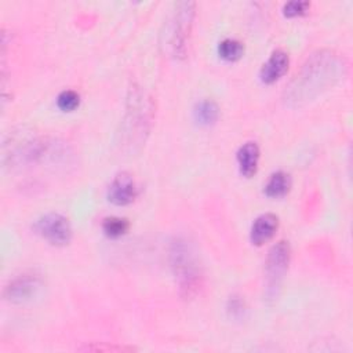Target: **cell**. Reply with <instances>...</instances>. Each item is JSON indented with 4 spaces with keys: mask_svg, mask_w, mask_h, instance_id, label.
<instances>
[{
    "mask_svg": "<svg viewBox=\"0 0 353 353\" xmlns=\"http://www.w3.org/2000/svg\"><path fill=\"white\" fill-rule=\"evenodd\" d=\"M153 119V105L150 98L139 87L130 90L127 99V112L123 123V135L125 143L137 146L145 142Z\"/></svg>",
    "mask_w": 353,
    "mask_h": 353,
    "instance_id": "cell-1",
    "label": "cell"
},
{
    "mask_svg": "<svg viewBox=\"0 0 353 353\" xmlns=\"http://www.w3.org/2000/svg\"><path fill=\"white\" fill-rule=\"evenodd\" d=\"M194 17V3L181 1L175 4V10L165 26L164 46L168 54L176 59L185 58L188 54V43L190 37Z\"/></svg>",
    "mask_w": 353,
    "mask_h": 353,
    "instance_id": "cell-2",
    "label": "cell"
},
{
    "mask_svg": "<svg viewBox=\"0 0 353 353\" xmlns=\"http://www.w3.org/2000/svg\"><path fill=\"white\" fill-rule=\"evenodd\" d=\"M171 266L185 295H192L200 285V272L190 247L183 240H175L170 250Z\"/></svg>",
    "mask_w": 353,
    "mask_h": 353,
    "instance_id": "cell-3",
    "label": "cell"
},
{
    "mask_svg": "<svg viewBox=\"0 0 353 353\" xmlns=\"http://www.w3.org/2000/svg\"><path fill=\"white\" fill-rule=\"evenodd\" d=\"M291 256L288 241H279L274 244L266 259V281H265V299L273 302L279 296L281 281L287 272Z\"/></svg>",
    "mask_w": 353,
    "mask_h": 353,
    "instance_id": "cell-4",
    "label": "cell"
},
{
    "mask_svg": "<svg viewBox=\"0 0 353 353\" xmlns=\"http://www.w3.org/2000/svg\"><path fill=\"white\" fill-rule=\"evenodd\" d=\"M34 230L50 244L62 247L72 240V226L66 216L58 212H48L34 223Z\"/></svg>",
    "mask_w": 353,
    "mask_h": 353,
    "instance_id": "cell-5",
    "label": "cell"
},
{
    "mask_svg": "<svg viewBox=\"0 0 353 353\" xmlns=\"http://www.w3.org/2000/svg\"><path fill=\"white\" fill-rule=\"evenodd\" d=\"M138 196V188L131 174L120 172L117 174L108 189V199L116 205H127L135 200Z\"/></svg>",
    "mask_w": 353,
    "mask_h": 353,
    "instance_id": "cell-6",
    "label": "cell"
},
{
    "mask_svg": "<svg viewBox=\"0 0 353 353\" xmlns=\"http://www.w3.org/2000/svg\"><path fill=\"white\" fill-rule=\"evenodd\" d=\"M40 287V277L34 273H23L10 281L4 295L10 302H23L36 294Z\"/></svg>",
    "mask_w": 353,
    "mask_h": 353,
    "instance_id": "cell-7",
    "label": "cell"
},
{
    "mask_svg": "<svg viewBox=\"0 0 353 353\" xmlns=\"http://www.w3.org/2000/svg\"><path fill=\"white\" fill-rule=\"evenodd\" d=\"M321 58H323V54L320 57H316V63H314V69L312 68V65H307L305 68V70L307 73H310V77H307L306 74H301L299 77V87L298 91H303V90H309V97H310V92L314 91V92H319V90H321L324 87V84L330 83V74L332 76V73H330L328 70V66H331L334 62H331L327 68L324 66H320V62H321Z\"/></svg>",
    "mask_w": 353,
    "mask_h": 353,
    "instance_id": "cell-8",
    "label": "cell"
},
{
    "mask_svg": "<svg viewBox=\"0 0 353 353\" xmlns=\"http://www.w3.org/2000/svg\"><path fill=\"white\" fill-rule=\"evenodd\" d=\"M288 65H290V58L285 51L283 50L273 51L272 55L261 68V72H259L261 80L266 84H272L277 81L287 72Z\"/></svg>",
    "mask_w": 353,
    "mask_h": 353,
    "instance_id": "cell-9",
    "label": "cell"
},
{
    "mask_svg": "<svg viewBox=\"0 0 353 353\" xmlns=\"http://www.w3.org/2000/svg\"><path fill=\"white\" fill-rule=\"evenodd\" d=\"M279 228V218L274 214H262L259 215L250 232V240L254 245H262L268 243L274 234Z\"/></svg>",
    "mask_w": 353,
    "mask_h": 353,
    "instance_id": "cell-10",
    "label": "cell"
},
{
    "mask_svg": "<svg viewBox=\"0 0 353 353\" xmlns=\"http://www.w3.org/2000/svg\"><path fill=\"white\" fill-rule=\"evenodd\" d=\"M259 148L255 142L244 143L237 152V164L240 174L245 178H251L258 168Z\"/></svg>",
    "mask_w": 353,
    "mask_h": 353,
    "instance_id": "cell-11",
    "label": "cell"
},
{
    "mask_svg": "<svg viewBox=\"0 0 353 353\" xmlns=\"http://www.w3.org/2000/svg\"><path fill=\"white\" fill-rule=\"evenodd\" d=\"M291 188V178L284 171L273 172L265 183V194L272 199L284 197Z\"/></svg>",
    "mask_w": 353,
    "mask_h": 353,
    "instance_id": "cell-12",
    "label": "cell"
},
{
    "mask_svg": "<svg viewBox=\"0 0 353 353\" xmlns=\"http://www.w3.org/2000/svg\"><path fill=\"white\" fill-rule=\"evenodd\" d=\"M196 120L203 125L214 124L218 120L219 116V108L218 105L211 99H204L197 103L194 109Z\"/></svg>",
    "mask_w": 353,
    "mask_h": 353,
    "instance_id": "cell-13",
    "label": "cell"
},
{
    "mask_svg": "<svg viewBox=\"0 0 353 353\" xmlns=\"http://www.w3.org/2000/svg\"><path fill=\"white\" fill-rule=\"evenodd\" d=\"M244 46L236 39H225L218 44V54L222 59L234 62L243 57Z\"/></svg>",
    "mask_w": 353,
    "mask_h": 353,
    "instance_id": "cell-14",
    "label": "cell"
},
{
    "mask_svg": "<svg viewBox=\"0 0 353 353\" xmlns=\"http://www.w3.org/2000/svg\"><path fill=\"white\" fill-rule=\"evenodd\" d=\"M128 228H130L128 221L125 218H120V216L106 218V219H103V223H102L103 233L112 239H117V237L125 234Z\"/></svg>",
    "mask_w": 353,
    "mask_h": 353,
    "instance_id": "cell-15",
    "label": "cell"
},
{
    "mask_svg": "<svg viewBox=\"0 0 353 353\" xmlns=\"http://www.w3.org/2000/svg\"><path fill=\"white\" fill-rule=\"evenodd\" d=\"M80 103V95L73 90L62 91L57 98V105L63 112L74 110Z\"/></svg>",
    "mask_w": 353,
    "mask_h": 353,
    "instance_id": "cell-16",
    "label": "cell"
},
{
    "mask_svg": "<svg viewBox=\"0 0 353 353\" xmlns=\"http://www.w3.org/2000/svg\"><path fill=\"white\" fill-rule=\"evenodd\" d=\"M310 4L307 1H288L284 4L283 11L285 17H299L307 12Z\"/></svg>",
    "mask_w": 353,
    "mask_h": 353,
    "instance_id": "cell-17",
    "label": "cell"
},
{
    "mask_svg": "<svg viewBox=\"0 0 353 353\" xmlns=\"http://www.w3.org/2000/svg\"><path fill=\"white\" fill-rule=\"evenodd\" d=\"M228 312L232 317L234 319H240L241 316H244V312H245V305H244V301L237 296V295H233L229 298V302H228Z\"/></svg>",
    "mask_w": 353,
    "mask_h": 353,
    "instance_id": "cell-18",
    "label": "cell"
},
{
    "mask_svg": "<svg viewBox=\"0 0 353 353\" xmlns=\"http://www.w3.org/2000/svg\"><path fill=\"white\" fill-rule=\"evenodd\" d=\"M81 350L84 352H132L135 350L131 346H116V345H105V343H99V345H90L85 347H81Z\"/></svg>",
    "mask_w": 353,
    "mask_h": 353,
    "instance_id": "cell-19",
    "label": "cell"
}]
</instances>
